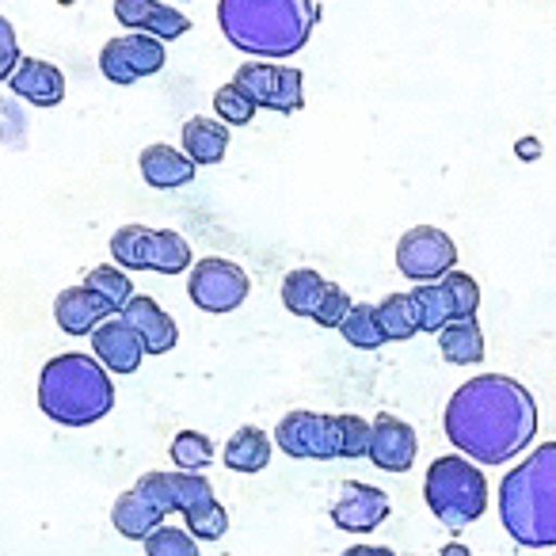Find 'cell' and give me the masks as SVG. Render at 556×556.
<instances>
[{
    "label": "cell",
    "instance_id": "1",
    "mask_svg": "<svg viewBox=\"0 0 556 556\" xmlns=\"http://www.w3.org/2000/svg\"><path fill=\"white\" fill-rule=\"evenodd\" d=\"M446 439L477 465H507L526 454L538 434V404L522 381L507 374L469 378L446 404Z\"/></svg>",
    "mask_w": 556,
    "mask_h": 556
},
{
    "label": "cell",
    "instance_id": "2",
    "mask_svg": "<svg viewBox=\"0 0 556 556\" xmlns=\"http://www.w3.org/2000/svg\"><path fill=\"white\" fill-rule=\"evenodd\" d=\"M317 16V0H217L222 35L248 58L302 54Z\"/></svg>",
    "mask_w": 556,
    "mask_h": 556
},
{
    "label": "cell",
    "instance_id": "3",
    "mask_svg": "<svg viewBox=\"0 0 556 556\" xmlns=\"http://www.w3.org/2000/svg\"><path fill=\"white\" fill-rule=\"evenodd\" d=\"M500 522L522 548H556V442L538 446L500 480Z\"/></svg>",
    "mask_w": 556,
    "mask_h": 556
},
{
    "label": "cell",
    "instance_id": "4",
    "mask_svg": "<svg viewBox=\"0 0 556 556\" xmlns=\"http://www.w3.org/2000/svg\"><path fill=\"white\" fill-rule=\"evenodd\" d=\"M39 408L47 419L62 427L100 424L115 408V381L103 370L100 358H88L80 351L58 355L39 374Z\"/></svg>",
    "mask_w": 556,
    "mask_h": 556
},
{
    "label": "cell",
    "instance_id": "5",
    "mask_svg": "<svg viewBox=\"0 0 556 556\" xmlns=\"http://www.w3.org/2000/svg\"><path fill=\"white\" fill-rule=\"evenodd\" d=\"M424 500L446 530H465L488 510V480L469 457H434L424 480Z\"/></svg>",
    "mask_w": 556,
    "mask_h": 556
},
{
    "label": "cell",
    "instance_id": "6",
    "mask_svg": "<svg viewBox=\"0 0 556 556\" xmlns=\"http://www.w3.org/2000/svg\"><path fill=\"white\" fill-rule=\"evenodd\" d=\"M232 85L255 103V108L294 115L305 108V77L298 65H275V62H244L232 77Z\"/></svg>",
    "mask_w": 556,
    "mask_h": 556
},
{
    "label": "cell",
    "instance_id": "7",
    "mask_svg": "<svg viewBox=\"0 0 556 556\" xmlns=\"http://www.w3.org/2000/svg\"><path fill=\"white\" fill-rule=\"evenodd\" d=\"M275 446L290 457H309V462H332V457H343L340 416L287 412L275 427Z\"/></svg>",
    "mask_w": 556,
    "mask_h": 556
},
{
    "label": "cell",
    "instance_id": "8",
    "mask_svg": "<svg viewBox=\"0 0 556 556\" xmlns=\"http://www.w3.org/2000/svg\"><path fill=\"white\" fill-rule=\"evenodd\" d=\"M457 267V248L454 240L446 237L434 225H416L401 237L396 244V270L404 278H412L416 287L424 282H442L450 270Z\"/></svg>",
    "mask_w": 556,
    "mask_h": 556
},
{
    "label": "cell",
    "instance_id": "9",
    "mask_svg": "<svg viewBox=\"0 0 556 556\" xmlns=\"http://www.w3.org/2000/svg\"><path fill=\"white\" fill-rule=\"evenodd\" d=\"M248 290V275L237 267L232 260H222V255H206V260L194 263L191 278H187V294L199 305L202 313H232L244 305Z\"/></svg>",
    "mask_w": 556,
    "mask_h": 556
},
{
    "label": "cell",
    "instance_id": "10",
    "mask_svg": "<svg viewBox=\"0 0 556 556\" xmlns=\"http://www.w3.org/2000/svg\"><path fill=\"white\" fill-rule=\"evenodd\" d=\"M164 62H168V54H164V42L153 39V35H141V31L118 35V39H111L108 47L100 50L103 77H108L111 85H118V88L161 73Z\"/></svg>",
    "mask_w": 556,
    "mask_h": 556
},
{
    "label": "cell",
    "instance_id": "11",
    "mask_svg": "<svg viewBox=\"0 0 556 556\" xmlns=\"http://www.w3.org/2000/svg\"><path fill=\"white\" fill-rule=\"evenodd\" d=\"M134 488L146 492L164 515H172V510L187 515V510L214 500V488H210V480L202 472H146Z\"/></svg>",
    "mask_w": 556,
    "mask_h": 556
},
{
    "label": "cell",
    "instance_id": "12",
    "mask_svg": "<svg viewBox=\"0 0 556 556\" xmlns=\"http://www.w3.org/2000/svg\"><path fill=\"white\" fill-rule=\"evenodd\" d=\"M389 510H393V503H389V495L381 488L363 484V480H348L340 488V500L332 503V522L343 533H370L386 522Z\"/></svg>",
    "mask_w": 556,
    "mask_h": 556
},
{
    "label": "cell",
    "instance_id": "13",
    "mask_svg": "<svg viewBox=\"0 0 556 556\" xmlns=\"http://www.w3.org/2000/svg\"><path fill=\"white\" fill-rule=\"evenodd\" d=\"M115 20L130 31L153 35L161 42H172L191 31V20L164 0H115Z\"/></svg>",
    "mask_w": 556,
    "mask_h": 556
},
{
    "label": "cell",
    "instance_id": "14",
    "mask_svg": "<svg viewBox=\"0 0 556 556\" xmlns=\"http://www.w3.org/2000/svg\"><path fill=\"white\" fill-rule=\"evenodd\" d=\"M416 450H419V442H416V431H412L404 419H396V416H378L370 424V462L378 465V469H386V472H408L412 465H416Z\"/></svg>",
    "mask_w": 556,
    "mask_h": 556
},
{
    "label": "cell",
    "instance_id": "15",
    "mask_svg": "<svg viewBox=\"0 0 556 556\" xmlns=\"http://www.w3.org/2000/svg\"><path fill=\"white\" fill-rule=\"evenodd\" d=\"M92 351L108 374H134L141 366V358H146V348H141L138 332L123 320V313L111 317V320H103V325L96 328Z\"/></svg>",
    "mask_w": 556,
    "mask_h": 556
},
{
    "label": "cell",
    "instance_id": "16",
    "mask_svg": "<svg viewBox=\"0 0 556 556\" xmlns=\"http://www.w3.org/2000/svg\"><path fill=\"white\" fill-rule=\"evenodd\" d=\"M111 317H118V313L111 309V305L103 302L96 290H88L85 282H80V287L62 290V294H58V302H54V320H58V328H62L65 336H88Z\"/></svg>",
    "mask_w": 556,
    "mask_h": 556
},
{
    "label": "cell",
    "instance_id": "17",
    "mask_svg": "<svg viewBox=\"0 0 556 556\" xmlns=\"http://www.w3.org/2000/svg\"><path fill=\"white\" fill-rule=\"evenodd\" d=\"M123 320L134 328V332H138L146 355H168V351L179 343L176 320H172L168 313H164L161 305L153 302V298H138V294H134V302L123 309Z\"/></svg>",
    "mask_w": 556,
    "mask_h": 556
},
{
    "label": "cell",
    "instance_id": "18",
    "mask_svg": "<svg viewBox=\"0 0 556 556\" xmlns=\"http://www.w3.org/2000/svg\"><path fill=\"white\" fill-rule=\"evenodd\" d=\"M9 88L35 108H58L65 100V73L42 58H24L20 70L12 73Z\"/></svg>",
    "mask_w": 556,
    "mask_h": 556
},
{
    "label": "cell",
    "instance_id": "19",
    "mask_svg": "<svg viewBox=\"0 0 556 556\" xmlns=\"http://www.w3.org/2000/svg\"><path fill=\"white\" fill-rule=\"evenodd\" d=\"M194 168H199V164H194L184 149H172V146L141 149V176H146V184L156 187V191L187 187L194 179Z\"/></svg>",
    "mask_w": 556,
    "mask_h": 556
},
{
    "label": "cell",
    "instance_id": "20",
    "mask_svg": "<svg viewBox=\"0 0 556 556\" xmlns=\"http://www.w3.org/2000/svg\"><path fill=\"white\" fill-rule=\"evenodd\" d=\"M164 518H168V515H164V510L156 507L146 492H138V488L123 492L115 507H111V522H115V530L123 533V538H130V541H146L153 530H161Z\"/></svg>",
    "mask_w": 556,
    "mask_h": 556
},
{
    "label": "cell",
    "instance_id": "21",
    "mask_svg": "<svg viewBox=\"0 0 556 556\" xmlns=\"http://www.w3.org/2000/svg\"><path fill=\"white\" fill-rule=\"evenodd\" d=\"M179 138H184V153L194 164H217L229 149V126L217 118H187Z\"/></svg>",
    "mask_w": 556,
    "mask_h": 556
},
{
    "label": "cell",
    "instance_id": "22",
    "mask_svg": "<svg viewBox=\"0 0 556 556\" xmlns=\"http://www.w3.org/2000/svg\"><path fill=\"white\" fill-rule=\"evenodd\" d=\"M439 351L450 366H477L484 363V332H480L477 317L469 320H450L439 332Z\"/></svg>",
    "mask_w": 556,
    "mask_h": 556
},
{
    "label": "cell",
    "instance_id": "23",
    "mask_svg": "<svg viewBox=\"0 0 556 556\" xmlns=\"http://www.w3.org/2000/svg\"><path fill=\"white\" fill-rule=\"evenodd\" d=\"M225 465L232 472H263L270 462V434L260 427H240L229 442H225Z\"/></svg>",
    "mask_w": 556,
    "mask_h": 556
},
{
    "label": "cell",
    "instance_id": "24",
    "mask_svg": "<svg viewBox=\"0 0 556 556\" xmlns=\"http://www.w3.org/2000/svg\"><path fill=\"white\" fill-rule=\"evenodd\" d=\"M328 278L313 267H298L282 278V305H287L294 317H313L317 305L325 302Z\"/></svg>",
    "mask_w": 556,
    "mask_h": 556
},
{
    "label": "cell",
    "instance_id": "25",
    "mask_svg": "<svg viewBox=\"0 0 556 556\" xmlns=\"http://www.w3.org/2000/svg\"><path fill=\"white\" fill-rule=\"evenodd\" d=\"M187 267H191V244H187L176 229H153V237H149L146 270H156V275H179V270H187Z\"/></svg>",
    "mask_w": 556,
    "mask_h": 556
},
{
    "label": "cell",
    "instance_id": "26",
    "mask_svg": "<svg viewBox=\"0 0 556 556\" xmlns=\"http://www.w3.org/2000/svg\"><path fill=\"white\" fill-rule=\"evenodd\" d=\"M412 305H416L419 332L439 336L442 328L454 320V309H450V298H446V290H442V282H424V287H416L412 290Z\"/></svg>",
    "mask_w": 556,
    "mask_h": 556
},
{
    "label": "cell",
    "instance_id": "27",
    "mask_svg": "<svg viewBox=\"0 0 556 556\" xmlns=\"http://www.w3.org/2000/svg\"><path fill=\"white\" fill-rule=\"evenodd\" d=\"M378 309V325L386 332V340H412L419 332L416 325V305H412V294H389Z\"/></svg>",
    "mask_w": 556,
    "mask_h": 556
},
{
    "label": "cell",
    "instance_id": "28",
    "mask_svg": "<svg viewBox=\"0 0 556 556\" xmlns=\"http://www.w3.org/2000/svg\"><path fill=\"white\" fill-rule=\"evenodd\" d=\"M149 237H153V229H146V225H123V229L111 237V255H115V267L146 270V263H149Z\"/></svg>",
    "mask_w": 556,
    "mask_h": 556
},
{
    "label": "cell",
    "instance_id": "29",
    "mask_svg": "<svg viewBox=\"0 0 556 556\" xmlns=\"http://www.w3.org/2000/svg\"><path fill=\"white\" fill-rule=\"evenodd\" d=\"M85 287L96 290V294H100L115 313H123L126 305L134 302V282L123 267H92L85 278Z\"/></svg>",
    "mask_w": 556,
    "mask_h": 556
},
{
    "label": "cell",
    "instance_id": "30",
    "mask_svg": "<svg viewBox=\"0 0 556 556\" xmlns=\"http://www.w3.org/2000/svg\"><path fill=\"white\" fill-rule=\"evenodd\" d=\"M340 332L351 348H363V351H378L381 343H389L378 325V309H374V305H355V309L348 313V320H343Z\"/></svg>",
    "mask_w": 556,
    "mask_h": 556
},
{
    "label": "cell",
    "instance_id": "31",
    "mask_svg": "<svg viewBox=\"0 0 556 556\" xmlns=\"http://www.w3.org/2000/svg\"><path fill=\"white\" fill-rule=\"evenodd\" d=\"M172 462H176L179 472H202L214 462V442L202 431H179L172 439Z\"/></svg>",
    "mask_w": 556,
    "mask_h": 556
},
{
    "label": "cell",
    "instance_id": "32",
    "mask_svg": "<svg viewBox=\"0 0 556 556\" xmlns=\"http://www.w3.org/2000/svg\"><path fill=\"white\" fill-rule=\"evenodd\" d=\"M184 530L191 533L194 541H217V538H225V530H229V515H225L222 503L210 500V503H202V507L187 510Z\"/></svg>",
    "mask_w": 556,
    "mask_h": 556
},
{
    "label": "cell",
    "instance_id": "33",
    "mask_svg": "<svg viewBox=\"0 0 556 556\" xmlns=\"http://www.w3.org/2000/svg\"><path fill=\"white\" fill-rule=\"evenodd\" d=\"M442 290H446V298H450L454 320L477 317V309H480V287H477V278H469L465 270H450V275L442 278Z\"/></svg>",
    "mask_w": 556,
    "mask_h": 556
},
{
    "label": "cell",
    "instance_id": "34",
    "mask_svg": "<svg viewBox=\"0 0 556 556\" xmlns=\"http://www.w3.org/2000/svg\"><path fill=\"white\" fill-rule=\"evenodd\" d=\"M255 111L260 108H255V103L248 100L237 85H225L214 92V115L222 118L225 126H248L255 118Z\"/></svg>",
    "mask_w": 556,
    "mask_h": 556
},
{
    "label": "cell",
    "instance_id": "35",
    "mask_svg": "<svg viewBox=\"0 0 556 556\" xmlns=\"http://www.w3.org/2000/svg\"><path fill=\"white\" fill-rule=\"evenodd\" d=\"M149 556H199V541L179 526H161L146 538Z\"/></svg>",
    "mask_w": 556,
    "mask_h": 556
},
{
    "label": "cell",
    "instance_id": "36",
    "mask_svg": "<svg viewBox=\"0 0 556 556\" xmlns=\"http://www.w3.org/2000/svg\"><path fill=\"white\" fill-rule=\"evenodd\" d=\"M351 309H355V302H351V298H348V290L336 287V282H328L325 302L317 305V313H313V320H317L320 328H336V332H340L343 320H348V313H351Z\"/></svg>",
    "mask_w": 556,
    "mask_h": 556
},
{
    "label": "cell",
    "instance_id": "37",
    "mask_svg": "<svg viewBox=\"0 0 556 556\" xmlns=\"http://www.w3.org/2000/svg\"><path fill=\"white\" fill-rule=\"evenodd\" d=\"M340 434H343V457L370 454V424L363 416H340Z\"/></svg>",
    "mask_w": 556,
    "mask_h": 556
},
{
    "label": "cell",
    "instance_id": "38",
    "mask_svg": "<svg viewBox=\"0 0 556 556\" xmlns=\"http://www.w3.org/2000/svg\"><path fill=\"white\" fill-rule=\"evenodd\" d=\"M20 42H16V31L4 16H0V80H12V73L20 70Z\"/></svg>",
    "mask_w": 556,
    "mask_h": 556
},
{
    "label": "cell",
    "instance_id": "39",
    "mask_svg": "<svg viewBox=\"0 0 556 556\" xmlns=\"http://www.w3.org/2000/svg\"><path fill=\"white\" fill-rule=\"evenodd\" d=\"M343 556H396L393 548H386V545H355V548H348Z\"/></svg>",
    "mask_w": 556,
    "mask_h": 556
},
{
    "label": "cell",
    "instance_id": "40",
    "mask_svg": "<svg viewBox=\"0 0 556 556\" xmlns=\"http://www.w3.org/2000/svg\"><path fill=\"white\" fill-rule=\"evenodd\" d=\"M541 153V149H538V141H522V146H518V156H530V161H533V156H538Z\"/></svg>",
    "mask_w": 556,
    "mask_h": 556
},
{
    "label": "cell",
    "instance_id": "41",
    "mask_svg": "<svg viewBox=\"0 0 556 556\" xmlns=\"http://www.w3.org/2000/svg\"><path fill=\"white\" fill-rule=\"evenodd\" d=\"M442 556H469V548H462V545H446V548H442Z\"/></svg>",
    "mask_w": 556,
    "mask_h": 556
},
{
    "label": "cell",
    "instance_id": "42",
    "mask_svg": "<svg viewBox=\"0 0 556 556\" xmlns=\"http://www.w3.org/2000/svg\"><path fill=\"white\" fill-rule=\"evenodd\" d=\"M553 556H556V553H553Z\"/></svg>",
    "mask_w": 556,
    "mask_h": 556
}]
</instances>
